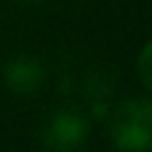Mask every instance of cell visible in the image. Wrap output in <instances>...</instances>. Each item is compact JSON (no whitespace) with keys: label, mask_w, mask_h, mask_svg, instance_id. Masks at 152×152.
<instances>
[{"label":"cell","mask_w":152,"mask_h":152,"mask_svg":"<svg viewBox=\"0 0 152 152\" xmlns=\"http://www.w3.org/2000/svg\"><path fill=\"white\" fill-rule=\"evenodd\" d=\"M112 140L119 150H147L152 145V104L150 100H128L119 107L112 124Z\"/></svg>","instance_id":"6da1fadb"},{"label":"cell","mask_w":152,"mask_h":152,"mask_svg":"<svg viewBox=\"0 0 152 152\" xmlns=\"http://www.w3.org/2000/svg\"><path fill=\"white\" fill-rule=\"evenodd\" d=\"M88 135L86 121L74 112H57L45 128V145L52 150H74Z\"/></svg>","instance_id":"7a4b0ae2"},{"label":"cell","mask_w":152,"mask_h":152,"mask_svg":"<svg viewBox=\"0 0 152 152\" xmlns=\"http://www.w3.org/2000/svg\"><path fill=\"white\" fill-rule=\"evenodd\" d=\"M5 81L14 93L28 95L43 83V66L31 57H17L5 69Z\"/></svg>","instance_id":"3957f363"},{"label":"cell","mask_w":152,"mask_h":152,"mask_svg":"<svg viewBox=\"0 0 152 152\" xmlns=\"http://www.w3.org/2000/svg\"><path fill=\"white\" fill-rule=\"evenodd\" d=\"M150 52H152V45L150 43H145L142 45V50H140V55H138V74H140V81H142V86L150 90L152 88V74H150Z\"/></svg>","instance_id":"277c9868"}]
</instances>
